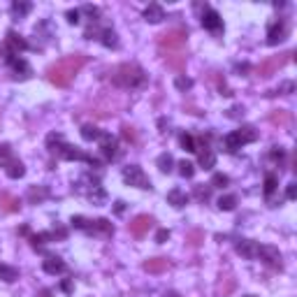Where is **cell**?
<instances>
[{
  "label": "cell",
  "mask_w": 297,
  "mask_h": 297,
  "mask_svg": "<svg viewBox=\"0 0 297 297\" xmlns=\"http://www.w3.org/2000/svg\"><path fill=\"white\" fill-rule=\"evenodd\" d=\"M46 195H49V191H46L44 186H33L31 191H28V200H31V202H40V200H44Z\"/></svg>",
  "instance_id": "obj_33"
},
{
  "label": "cell",
  "mask_w": 297,
  "mask_h": 297,
  "mask_svg": "<svg viewBox=\"0 0 297 297\" xmlns=\"http://www.w3.org/2000/svg\"><path fill=\"white\" fill-rule=\"evenodd\" d=\"M276 186H279V179H276V174L269 172V174L265 176V198H269V195L276 191Z\"/></svg>",
  "instance_id": "obj_35"
},
{
  "label": "cell",
  "mask_w": 297,
  "mask_h": 297,
  "mask_svg": "<svg viewBox=\"0 0 297 297\" xmlns=\"http://www.w3.org/2000/svg\"><path fill=\"white\" fill-rule=\"evenodd\" d=\"M179 144H181L183 151H193V153H195V137H193V135H188V132H181Z\"/></svg>",
  "instance_id": "obj_34"
},
{
  "label": "cell",
  "mask_w": 297,
  "mask_h": 297,
  "mask_svg": "<svg viewBox=\"0 0 297 297\" xmlns=\"http://www.w3.org/2000/svg\"><path fill=\"white\" fill-rule=\"evenodd\" d=\"M144 19H146V21H151V23H158V21H163V19H165V12H163V7H160V5L151 2V5L144 9Z\"/></svg>",
  "instance_id": "obj_23"
},
{
  "label": "cell",
  "mask_w": 297,
  "mask_h": 297,
  "mask_svg": "<svg viewBox=\"0 0 297 297\" xmlns=\"http://www.w3.org/2000/svg\"><path fill=\"white\" fill-rule=\"evenodd\" d=\"M293 91H295V84H293V82H286V84L279 86V93H283V95H288V93H293Z\"/></svg>",
  "instance_id": "obj_43"
},
{
  "label": "cell",
  "mask_w": 297,
  "mask_h": 297,
  "mask_svg": "<svg viewBox=\"0 0 297 297\" xmlns=\"http://www.w3.org/2000/svg\"><path fill=\"white\" fill-rule=\"evenodd\" d=\"M202 26H205L207 31H212V33H218L223 28V19L221 14L216 12V9H205V14H202Z\"/></svg>",
  "instance_id": "obj_15"
},
{
  "label": "cell",
  "mask_w": 297,
  "mask_h": 297,
  "mask_svg": "<svg viewBox=\"0 0 297 297\" xmlns=\"http://www.w3.org/2000/svg\"><path fill=\"white\" fill-rule=\"evenodd\" d=\"M84 63H86L84 53H70V56L61 58V61H56L53 65H49V70H46V79H49L53 86L65 88V86L72 84L75 75L84 68Z\"/></svg>",
  "instance_id": "obj_1"
},
{
  "label": "cell",
  "mask_w": 297,
  "mask_h": 297,
  "mask_svg": "<svg viewBox=\"0 0 297 297\" xmlns=\"http://www.w3.org/2000/svg\"><path fill=\"white\" fill-rule=\"evenodd\" d=\"M179 174H181L183 179H191V176L195 174V165L188 163V160H181V163H179Z\"/></svg>",
  "instance_id": "obj_36"
},
{
  "label": "cell",
  "mask_w": 297,
  "mask_h": 297,
  "mask_svg": "<svg viewBox=\"0 0 297 297\" xmlns=\"http://www.w3.org/2000/svg\"><path fill=\"white\" fill-rule=\"evenodd\" d=\"M0 279H2V281H7V283L16 281V279H19V269H14V267L2 265V262H0Z\"/></svg>",
  "instance_id": "obj_28"
},
{
  "label": "cell",
  "mask_w": 297,
  "mask_h": 297,
  "mask_svg": "<svg viewBox=\"0 0 297 297\" xmlns=\"http://www.w3.org/2000/svg\"><path fill=\"white\" fill-rule=\"evenodd\" d=\"M5 46H7L12 53H16V51H23V49H28V42L19 35V33H14V31H9L7 33V40H5Z\"/></svg>",
  "instance_id": "obj_17"
},
{
  "label": "cell",
  "mask_w": 297,
  "mask_h": 297,
  "mask_svg": "<svg viewBox=\"0 0 297 297\" xmlns=\"http://www.w3.org/2000/svg\"><path fill=\"white\" fill-rule=\"evenodd\" d=\"M112 84L119 88H142L146 84V72L135 63H123L112 70Z\"/></svg>",
  "instance_id": "obj_3"
},
{
  "label": "cell",
  "mask_w": 297,
  "mask_h": 297,
  "mask_svg": "<svg viewBox=\"0 0 297 297\" xmlns=\"http://www.w3.org/2000/svg\"><path fill=\"white\" fill-rule=\"evenodd\" d=\"M98 40L105 46H109V49H116V46H119V35H116L112 28H102V31H100V35H98Z\"/></svg>",
  "instance_id": "obj_22"
},
{
  "label": "cell",
  "mask_w": 297,
  "mask_h": 297,
  "mask_svg": "<svg viewBox=\"0 0 297 297\" xmlns=\"http://www.w3.org/2000/svg\"><path fill=\"white\" fill-rule=\"evenodd\" d=\"M40 297H49V290H42V295Z\"/></svg>",
  "instance_id": "obj_50"
},
{
  "label": "cell",
  "mask_w": 297,
  "mask_h": 297,
  "mask_svg": "<svg viewBox=\"0 0 297 297\" xmlns=\"http://www.w3.org/2000/svg\"><path fill=\"white\" fill-rule=\"evenodd\" d=\"M156 163H158V170L160 172H165V174H170V172H172V165H174V160H172L170 153H160Z\"/></svg>",
  "instance_id": "obj_29"
},
{
  "label": "cell",
  "mask_w": 297,
  "mask_h": 297,
  "mask_svg": "<svg viewBox=\"0 0 297 297\" xmlns=\"http://www.w3.org/2000/svg\"><path fill=\"white\" fill-rule=\"evenodd\" d=\"M295 195H297V183L293 181V183H288V191H286V198H288V200H295Z\"/></svg>",
  "instance_id": "obj_46"
},
{
  "label": "cell",
  "mask_w": 297,
  "mask_h": 297,
  "mask_svg": "<svg viewBox=\"0 0 297 297\" xmlns=\"http://www.w3.org/2000/svg\"><path fill=\"white\" fill-rule=\"evenodd\" d=\"M232 288H235V281L225 276V286H223V283H221V286H218V293H223V297H225V295H228V293H230V290H232Z\"/></svg>",
  "instance_id": "obj_42"
},
{
  "label": "cell",
  "mask_w": 297,
  "mask_h": 297,
  "mask_svg": "<svg viewBox=\"0 0 297 297\" xmlns=\"http://www.w3.org/2000/svg\"><path fill=\"white\" fill-rule=\"evenodd\" d=\"M42 267H44L46 274H53V276H56V274H65V272H68V265H65L61 258H53V255H51V258H46Z\"/></svg>",
  "instance_id": "obj_19"
},
{
  "label": "cell",
  "mask_w": 297,
  "mask_h": 297,
  "mask_svg": "<svg viewBox=\"0 0 297 297\" xmlns=\"http://www.w3.org/2000/svg\"><path fill=\"white\" fill-rule=\"evenodd\" d=\"M228 176L225 174H213V179H212V183H209V186H212V188H225V186H228Z\"/></svg>",
  "instance_id": "obj_39"
},
{
  "label": "cell",
  "mask_w": 297,
  "mask_h": 297,
  "mask_svg": "<svg viewBox=\"0 0 297 297\" xmlns=\"http://www.w3.org/2000/svg\"><path fill=\"white\" fill-rule=\"evenodd\" d=\"M239 114H244V107H232L230 109V116H239Z\"/></svg>",
  "instance_id": "obj_48"
},
{
  "label": "cell",
  "mask_w": 297,
  "mask_h": 297,
  "mask_svg": "<svg viewBox=\"0 0 297 297\" xmlns=\"http://www.w3.org/2000/svg\"><path fill=\"white\" fill-rule=\"evenodd\" d=\"M46 146H49V151H51L56 158H63V160H82V163H88V165H93V168H98V165H100L98 158H93V156L84 153L82 149H77V146L68 144V142L63 139V135H58V132H51V135L46 137Z\"/></svg>",
  "instance_id": "obj_2"
},
{
  "label": "cell",
  "mask_w": 297,
  "mask_h": 297,
  "mask_svg": "<svg viewBox=\"0 0 297 297\" xmlns=\"http://www.w3.org/2000/svg\"><path fill=\"white\" fill-rule=\"evenodd\" d=\"M283 156H286V153H283V149H281V146H274V149L269 151V160H276V163H281V160H283Z\"/></svg>",
  "instance_id": "obj_41"
},
{
  "label": "cell",
  "mask_w": 297,
  "mask_h": 297,
  "mask_svg": "<svg viewBox=\"0 0 297 297\" xmlns=\"http://www.w3.org/2000/svg\"><path fill=\"white\" fill-rule=\"evenodd\" d=\"M235 249H237V253L244 255V258H255V253H258V244L251 242V239H237Z\"/></svg>",
  "instance_id": "obj_18"
},
{
  "label": "cell",
  "mask_w": 297,
  "mask_h": 297,
  "mask_svg": "<svg viewBox=\"0 0 297 297\" xmlns=\"http://www.w3.org/2000/svg\"><path fill=\"white\" fill-rule=\"evenodd\" d=\"M269 121L274 123V126H279V128H288L290 126V114L288 112H283V109H276L274 114L269 116Z\"/></svg>",
  "instance_id": "obj_27"
},
{
  "label": "cell",
  "mask_w": 297,
  "mask_h": 297,
  "mask_svg": "<svg viewBox=\"0 0 297 297\" xmlns=\"http://www.w3.org/2000/svg\"><path fill=\"white\" fill-rule=\"evenodd\" d=\"M79 14H82L79 9H70V12H68V21L70 23H79Z\"/></svg>",
  "instance_id": "obj_47"
},
{
  "label": "cell",
  "mask_w": 297,
  "mask_h": 297,
  "mask_svg": "<svg viewBox=\"0 0 297 297\" xmlns=\"http://www.w3.org/2000/svg\"><path fill=\"white\" fill-rule=\"evenodd\" d=\"M244 297H255V295H244Z\"/></svg>",
  "instance_id": "obj_51"
},
{
  "label": "cell",
  "mask_w": 297,
  "mask_h": 297,
  "mask_svg": "<svg viewBox=\"0 0 297 297\" xmlns=\"http://www.w3.org/2000/svg\"><path fill=\"white\" fill-rule=\"evenodd\" d=\"M195 198L200 200V202H207V200L212 198V186H195Z\"/></svg>",
  "instance_id": "obj_37"
},
{
  "label": "cell",
  "mask_w": 297,
  "mask_h": 297,
  "mask_svg": "<svg viewBox=\"0 0 297 297\" xmlns=\"http://www.w3.org/2000/svg\"><path fill=\"white\" fill-rule=\"evenodd\" d=\"M288 56H290V53H283V56H272V58H267V61H262V63L258 65V77L267 79V77L276 75V70L283 68V65L288 63Z\"/></svg>",
  "instance_id": "obj_9"
},
{
  "label": "cell",
  "mask_w": 297,
  "mask_h": 297,
  "mask_svg": "<svg viewBox=\"0 0 297 297\" xmlns=\"http://www.w3.org/2000/svg\"><path fill=\"white\" fill-rule=\"evenodd\" d=\"M168 202H170L172 207H176V209H179V207H186V205H188V195H186L181 188H172V191L168 193Z\"/></svg>",
  "instance_id": "obj_21"
},
{
  "label": "cell",
  "mask_w": 297,
  "mask_h": 297,
  "mask_svg": "<svg viewBox=\"0 0 297 297\" xmlns=\"http://www.w3.org/2000/svg\"><path fill=\"white\" fill-rule=\"evenodd\" d=\"M255 139H258V130L253 128V126H242V128L232 130L230 135L223 137V146H225V151L228 153H235V151H239L244 144H251V142H255Z\"/></svg>",
  "instance_id": "obj_5"
},
{
  "label": "cell",
  "mask_w": 297,
  "mask_h": 297,
  "mask_svg": "<svg viewBox=\"0 0 297 297\" xmlns=\"http://www.w3.org/2000/svg\"><path fill=\"white\" fill-rule=\"evenodd\" d=\"M168 239H170V230H158V232H156V242H158V244L168 242Z\"/></svg>",
  "instance_id": "obj_45"
},
{
  "label": "cell",
  "mask_w": 297,
  "mask_h": 297,
  "mask_svg": "<svg viewBox=\"0 0 297 297\" xmlns=\"http://www.w3.org/2000/svg\"><path fill=\"white\" fill-rule=\"evenodd\" d=\"M237 72H246V70H249V65H237Z\"/></svg>",
  "instance_id": "obj_49"
},
{
  "label": "cell",
  "mask_w": 297,
  "mask_h": 297,
  "mask_svg": "<svg viewBox=\"0 0 297 297\" xmlns=\"http://www.w3.org/2000/svg\"><path fill=\"white\" fill-rule=\"evenodd\" d=\"M255 258H260L265 265H269V267H281V251L276 249V246H267V244H262V246H258V253H255Z\"/></svg>",
  "instance_id": "obj_13"
},
{
  "label": "cell",
  "mask_w": 297,
  "mask_h": 297,
  "mask_svg": "<svg viewBox=\"0 0 297 297\" xmlns=\"http://www.w3.org/2000/svg\"><path fill=\"white\" fill-rule=\"evenodd\" d=\"M5 172H7L9 179H21V176L26 174V168H23L21 160H14V163H12V165H9V168L5 170Z\"/></svg>",
  "instance_id": "obj_30"
},
{
  "label": "cell",
  "mask_w": 297,
  "mask_h": 297,
  "mask_svg": "<svg viewBox=\"0 0 297 297\" xmlns=\"http://www.w3.org/2000/svg\"><path fill=\"white\" fill-rule=\"evenodd\" d=\"M123 137L128 139V142H135V128H130V126H123Z\"/></svg>",
  "instance_id": "obj_44"
},
{
  "label": "cell",
  "mask_w": 297,
  "mask_h": 297,
  "mask_svg": "<svg viewBox=\"0 0 297 297\" xmlns=\"http://www.w3.org/2000/svg\"><path fill=\"white\" fill-rule=\"evenodd\" d=\"M168 267H170L168 258H149L144 262V272H149V274H160V272H165Z\"/></svg>",
  "instance_id": "obj_20"
},
{
  "label": "cell",
  "mask_w": 297,
  "mask_h": 297,
  "mask_svg": "<svg viewBox=\"0 0 297 297\" xmlns=\"http://www.w3.org/2000/svg\"><path fill=\"white\" fill-rule=\"evenodd\" d=\"M123 181L128 186H135V188H142V191H151V179L144 174V170L139 165H128L123 168Z\"/></svg>",
  "instance_id": "obj_6"
},
{
  "label": "cell",
  "mask_w": 297,
  "mask_h": 297,
  "mask_svg": "<svg viewBox=\"0 0 297 297\" xmlns=\"http://www.w3.org/2000/svg\"><path fill=\"white\" fill-rule=\"evenodd\" d=\"M200 242H205V235L200 230H193V232L186 235V244L188 246H200Z\"/></svg>",
  "instance_id": "obj_38"
},
{
  "label": "cell",
  "mask_w": 297,
  "mask_h": 297,
  "mask_svg": "<svg viewBox=\"0 0 297 297\" xmlns=\"http://www.w3.org/2000/svg\"><path fill=\"white\" fill-rule=\"evenodd\" d=\"M21 209V202L14 198V195H9V193L0 191V212L5 213H12V212H19Z\"/></svg>",
  "instance_id": "obj_16"
},
{
  "label": "cell",
  "mask_w": 297,
  "mask_h": 297,
  "mask_svg": "<svg viewBox=\"0 0 297 297\" xmlns=\"http://www.w3.org/2000/svg\"><path fill=\"white\" fill-rule=\"evenodd\" d=\"M235 207H237L235 195H223V198L218 200V209H221V212H232Z\"/></svg>",
  "instance_id": "obj_32"
},
{
  "label": "cell",
  "mask_w": 297,
  "mask_h": 297,
  "mask_svg": "<svg viewBox=\"0 0 297 297\" xmlns=\"http://www.w3.org/2000/svg\"><path fill=\"white\" fill-rule=\"evenodd\" d=\"M5 61L9 63V68H12V72H14V77L16 79H28V77L33 75V70H31V65L23 61L19 53H12L9 51L7 56H5Z\"/></svg>",
  "instance_id": "obj_10"
},
{
  "label": "cell",
  "mask_w": 297,
  "mask_h": 297,
  "mask_svg": "<svg viewBox=\"0 0 297 297\" xmlns=\"http://www.w3.org/2000/svg\"><path fill=\"white\" fill-rule=\"evenodd\" d=\"M209 139H212V135H202L200 139H195V153H198L200 165L205 170H212L216 165V153L209 146Z\"/></svg>",
  "instance_id": "obj_8"
},
{
  "label": "cell",
  "mask_w": 297,
  "mask_h": 297,
  "mask_svg": "<svg viewBox=\"0 0 297 297\" xmlns=\"http://www.w3.org/2000/svg\"><path fill=\"white\" fill-rule=\"evenodd\" d=\"M165 63H168V68L181 72L186 68V56L183 53H170V56H165Z\"/></svg>",
  "instance_id": "obj_24"
},
{
  "label": "cell",
  "mask_w": 297,
  "mask_h": 297,
  "mask_svg": "<svg viewBox=\"0 0 297 297\" xmlns=\"http://www.w3.org/2000/svg\"><path fill=\"white\" fill-rule=\"evenodd\" d=\"M151 225H153V218L149 216V213H139V216H135L132 221L128 223V232L132 237H144L149 230H151Z\"/></svg>",
  "instance_id": "obj_11"
},
{
  "label": "cell",
  "mask_w": 297,
  "mask_h": 297,
  "mask_svg": "<svg viewBox=\"0 0 297 297\" xmlns=\"http://www.w3.org/2000/svg\"><path fill=\"white\" fill-rule=\"evenodd\" d=\"M100 151L105 156V160H116L119 158V144H116V139L109 135V132H102L100 135Z\"/></svg>",
  "instance_id": "obj_14"
},
{
  "label": "cell",
  "mask_w": 297,
  "mask_h": 297,
  "mask_svg": "<svg viewBox=\"0 0 297 297\" xmlns=\"http://www.w3.org/2000/svg\"><path fill=\"white\" fill-rule=\"evenodd\" d=\"M100 135H102V130H98L95 126H84V128H82V137H84L86 142H98Z\"/></svg>",
  "instance_id": "obj_31"
},
{
  "label": "cell",
  "mask_w": 297,
  "mask_h": 297,
  "mask_svg": "<svg viewBox=\"0 0 297 297\" xmlns=\"http://www.w3.org/2000/svg\"><path fill=\"white\" fill-rule=\"evenodd\" d=\"M186 38H188V33L183 31V28H170V31L158 35V44H160V49L172 51V49H181V46L186 44Z\"/></svg>",
  "instance_id": "obj_7"
},
{
  "label": "cell",
  "mask_w": 297,
  "mask_h": 297,
  "mask_svg": "<svg viewBox=\"0 0 297 297\" xmlns=\"http://www.w3.org/2000/svg\"><path fill=\"white\" fill-rule=\"evenodd\" d=\"M288 38V21L286 19H279V21H274L269 28H267V44H279V42H283V40Z\"/></svg>",
  "instance_id": "obj_12"
},
{
  "label": "cell",
  "mask_w": 297,
  "mask_h": 297,
  "mask_svg": "<svg viewBox=\"0 0 297 297\" xmlns=\"http://www.w3.org/2000/svg\"><path fill=\"white\" fill-rule=\"evenodd\" d=\"M31 9H33L31 2H23V0H14V2H12V16H14V19H21V16H26Z\"/></svg>",
  "instance_id": "obj_26"
},
{
  "label": "cell",
  "mask_w": 297,
  "mask_h": 297,
  "mask_svg": "<svg viewBox=\"0 0 297 297\" xmlns=\"http://www.w3.org/2000/svg\"><path fill=\"white\" fill-rule=\"evenodd\" d=\"M174 86L179 88V91H188V88L193 86V82L188 79V77H176V79H174Z\"/></svg>",
  "instance_id": "obj_40"
},
{
  "label": "cell",
  "mask_w": 297,
  "mask_h": 297,
  "mask_svg": "<svg viewBox=\"0 0 297 297\" xmlns=\"http://www.w3.org/2000/svg\"><path fill=\"white\" fill-rule=\"evenodd\" d=\"M72 225L77 230H82L86 235H93V237H112L114 235V225L112 221H107V218H86V216H72Z\"/></svg>",
  "instance_id": "obj_4"
},
{
  "label": "cell",
  "mask_w": 297,
  "mask_h": 297,
  "mask_svg": "<svg viewBox=\"0 0 297 297\" xmlns=\"http://www.w3.org/2000/svg\"><path fill=\"white\" fill-rule=\"evenodd\" d=\"M14 153H12V146L9 144H0V168L7 170L12 163H14Z\"/></svg>",
  "instance_id": "obj_25"
}]
</instances>
